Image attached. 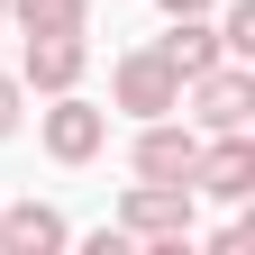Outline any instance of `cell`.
Masks as SVG:
<instances>
[{
  "label": "cell",
  "instance_id": "1",
  "mask_svg": "<svg viewBox=\"0 0 255 255\" xmlns=\"http://www.w3.org/2000/svg\"><path fill=\"white\" fill-rule=\"evenodd\" d=\"M110 101H119L128 119H164V110H182V73H173L155 46H137V55L110 64Z\"/></svg>",
  "mask_w": 255,
  "mask_h": 255
},
{
  "label": "cell",
  "instance_id": "2",
  "mask_svg": "<svg viewBox=\"0 0 255 255\" xmlns=\"http://www.w3.org/2000/svg\"><path fill=\"white\" fill-rule=\"evenodd\" d=\"M119 228L146 237V246H182V237H191V182H128Z\"/></svg>",
  "mask_w": 255,
  "mask_h": 255
},
{
  "label": "cell",
  "instance_id": "3",
  "mask_svg": "<svg viewBox=\"0 0 255 255\" xmlns=\"http://www.w3.org/2000/svg\"><path fill=\"white\" fill-rule=\"evenodd\" d=\"M191 191H210V201H246L255 191V137L246 128H210V146L191 155Z\"/></svg>",
  "mask_w": 255,
  "mask_h": 255
},
{
  "label": "cell",
  "instance_id": "4",
  "mask_svg": "<svg viewBox=\"0 0 255 255\" xmlns=\"http://www.w3.org/2000/svg\"><path fill=\"white\" fill-rule=\"evenodd\" d=\"M191 128H246L255 119V73L228 55V64H210V73H191Z\"/></svg>",
  "mask_w": 255,
  "mask_h": 255
},
{
  "label": "cell",
  "instance_id": "5",
  "mask_svg": "<svg viewBox=\"0 0 255 255\" xmlns=\"http://www.w3.org/2000/svg\"><path fill=\"white\" fill-rule=\"evenodd\" d=\"M101 146H110V110H91L82 91H55V110H46V155H55V164H91Z\"/></svg>",
  "mask_w": 255,
  "mask_h": 255
},
{
  "label": "cell",
  "instance_id": "6",
  "mask_svg": "<svg viewBox=\"0 0 255 255\" xmlns=\"http://www.w3.org/2000/svg\"><path fill=\"white\" fill-rule=\"evenodd\" d=\"M82 64H91L82 27H55V37H27V55H18V82L55 101V91H73V82H82Z\"/></svg>",
  "mask_w": 255,
  "mask_h": 255
},
{
  "label": "cell",
  "instance_id": "7",
  "mask_svg": "<svg viewBox=\"0 0 255 255\" xmlns=\"http://www.w3.org/2000/svg\"><path fill=\"white\" fill-rule=\"evenodd\" d=\"M191 155H201V137L191 128H173V110L164 119H137V182H191Z\"/></svg>",
  "mask_w": 255,
  "mask_h": 255
},
{
  "label": "cell",
  "instance_id": "8",
  "mask_svg": "<svg viewBox=\"0 0 255 255\" xmlns=\"http://www.w3.org/2000/svg\"><path fill=\"white\" fill-rule=\"evenodd\" d=\"M64 237H73V228H64L46 201H9V210H0V246H9V255H55Z\"/></svg>",
  "mask_w": 255,
  "mask_h": 255
},
{
  "label": "cell",
  "instance_id": "9",
  "mask_svg": "<svg viewBox=\"0 0 255 255\" xmlns=\"http://www.w3.org/2000/svg\"><path fill=\"white\" fill-rule=\"evenodd\" d=\"M155 55H164L182 82H191V73H210V64H228V46H219V27H210V18H173V37H155Z\"/></svg>",
  "mask_w": 255,
  "mask_h": 255
},
{
  "label": "cell",
  "instance_id": "10",
  "mask_svg": "<svg viewBox=\"0 0 255 255\" xmlns=\"http://www.w3.org/2000/svg\"><path fill=\"white\" fill-rule=\"evenodd\" d=\"M9 18L27 27V37H55V27H82L91 0H9Z\"/></svg>",
  "mask_w": 255,
  "mask_h": 255
},
{
  "label": "cell",
  "instance_id": "11",
  "mask_svg": "<svg viewBox=\"0 0 255 255\" xmlns=\"http://www.w3.org/2000/svg\"><path fill=\"white\" fill-rule=\"evenodd\" d=\"M210 27H219V46H228V55H237V64H246V55H255V0H228V9H219V18H210Z\"/></svg>",
  "mask_w": 255,
  "mask_h": 255
},
{
  "label": "cell",
  "instance_id": "12",
  "mask_svg": "<svg viewBox=\"0 0 255 255\" xmlns=\"http://www.w3.org/2000/svg\"><path fill=\"white\" fill-rule=\"evenodd\" d=\"M18 101H27V82H18V73H0V137L18 128Z\"/></svg>",
  "mask_w": 255,
  "mask_h": 255
},
{
  "label": "cell",
  "instance_id": "13",
  "mask_svg": "<svg viewBox=\"0 0 255 255\" xmlns=\"http://www.w3.org/2000/svg\"><path fill=\"white\" fill-rule=\"evenodd\" d=\"M155 9H164V18H210L219 0H155Z\"/></svg>",
  "mask_w": 255,
  "mask_h": 255
},
{
  "label": "cell",
  "instance_id": "14",
  "mask_svg": "<svg viewBox=\"0 0 255 255\" xmlns=\"http://www.w3.org/2000/svg\"><path fill=\"white\" fill-rule=\"evenodd\" d=\"M0 18H9V0H0Z\"/></svg>",
  "mask_w": 255,
  "mask_h": 255
}]
</instances>
